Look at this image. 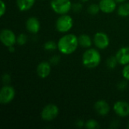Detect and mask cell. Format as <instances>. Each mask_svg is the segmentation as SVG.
<instances>
[{"mask_svg": "<svg viewBox=\"0 0 129 129\" xmlns=\"http://www.w3.org/2000/svg\"><path fill=\"white\" fill-rule=\"evenodd\" d=\"M79 46L78 37L73 33H66L57 42V50L64 55L73 54Z\"/></svg>", "mask_w": 129, "mask_h": 129, "instance_id": "6da1fadb", "label": "cell"}, {"mask_svg": "<svg viewBox=\"0 0 129 129\" xmlns=\"http://www.w3.org/2000/svg\"><path fill=\"white\" fill-rule=\"evenodd\" d=\"M101 62V54L98 48H89L84 51L82 57V65L88 69L98 67Z\"/></svg>", "mask_w": 129, "mask_h": 129, "instance_id": "7a4b0ae2", "label": "cell"}, {"mask_svg": "<svg viewBox=\"0 0 129 129\" xmlns=\"http://www.w3.org/2000/svg\"><path fill=\"white\" fill-rule=\"evenodd\" d=\"M73 26V17L66 14L60 15L55 22L56 30L60 33H67L70 32Z\"/></svg>", "mask_w": 129, "mask_h": 129, "instance_id": "3957f363", "label": "cell"}, {"mask_svg": "<svg viewBox=\"0 0 129 129\" xmlns=\"http://www.w3.org/2000/svg\"><path fill=\"white\" fill-rule=\"evenodd\" d=\"M50 6L52 11L60 15L68 14L72 10L71 0H51Z\"/></svg>", "mask_w": 129, "mask_h": 129, "instance_id": "277c9868", "label": "cell"}, {"mask_svg": "<svg viewBox=\"0 0 129 129\" xmlns=\"http://www.w3.org/2000/svg\"><path fill=\"white\" fill-rule=\"evenodd\" d=\"M59 115V108L54 104H48L45 105L40 113L41 118L45 122H51L54 120Z\"/></svg>", "mask_w": 129, "mask_h": 129, "instance_id": "5b68a950", "label": "cell"}, {"mask_svg": "<svg viewBox=\"0 0 129 129\" xmlns=\"http://www.w3.org/2000/svg\"><path fill=\"white\" fill-rule=\"evenodd\" d=\"M109 36L104 32H98L93 37V44L99 50H104L110 45Z\"/></svg>", "mask_w": 129, "mask_h": 129, "instance_id": "8992f818", "label": "cell"}, {"mask_svg": "<svg viewBox=\"0 0 129 129\" xmlns=\"http://www.w3.org/2000/svg\"><path fill=\"white\" fill-rule=\"evenodd\" d=\"M15 97L14 88L9 85H5L0 90V103L3 105L10 104Z\"/></svg>", "mask_w": 129, "mask_h": 129, "instance_id": "52a82bcc", "label": "cell"}, {"mask_svg": "<svg viewBox=\"0 0 129 129\" xmlns=\"http://www.w3.org/2000/svg\"><path fill=\"white\" fill-rule=\"evenodd\" d=\"M0 41L4 46L8 48L17 43V36L12 30L3 29L0 33Z\"/></svg>", "mask_w": 129, "mask_h": 129, "instance_id": "ba28073f", "label": "cell"}, {"mask_svg": "<svg viewBox=\"0 0 129 129\" xmlns=\"http://www.w3.org/2000/svg\"><path fill=\"white\" fill-rule=\"evenodd\" d=\"M113 110L119 117H127L129 116V103L124 101H118L113 104Z\"/></svg>", "mask_w": 129, "mask_h": 129, "instance_id": "9c48e42d", "label": "cell"}, {"mask_svg": "<svg viewBox=\"0 0 129 129\" xmlns=\"http://www.w3.org/2000/svg\"><path fill=\"white\" fill-rule=\"evenodd\" d=\"M51 71V64L49 61L43 60L36 67V74L41 79H46L49 76Z\"/></svg>", "mask_w": 129, "mask_h": 129, "instance_id": "30bf717a", "label": "cell"}, {"mask_svg": "<svg viewBox=\"0 0 129 129\" xmlns=\"http://www.w3.org/2000/svg\"><path fill=\"white\" fill-rule=\"evenodd\" d=\"M95 112L101 116H105L110 112V107L109 104L104 100H98L94 104Z\"/></svg>", "mask_w": 129, "mask_h": 129, "instance_id": "8fae6325", "label": "cell"}, {"mask_svg": "<svg viewBox=\"0 0 129 129\" xmlns=\"http://www.w3.org/2000/svg\"><path fill=\"white\" fill-rule=\"evenodd\" d=\"M26 29L31 34H37L41 28L40 22L36 17H30L26 21Z\"/></svg>", "mask_w": 129, "mask_h": 129, "instance_id": "7c38bea8", "label": "cell"}, {"mask_svg": "<svg viewBox=\"0 0 129 129\" xmlns=\"http://www.w3.org/2000/svg\"><path fill=\"white\" fill-rule=\"evenodd\" d=\"M116 57L117 58L118 63L120 65L125 66L129 63V47L124 46L119 48L116 54Z\"/></svg>", "mask_w": 129, "mask_h": 129, "instance_id": "4fadbf2b", "label": "cell"}, {"mask_svg": "<svg viewBox=\"0 0 129 129\" xmlns=\"http://www.w3.org/2000/svg\"><path fill=\"white\" fill-rule=\"evenodd\" d=\"M117 3L114 0H100L99 6L101 11L104 14H111L116 9Z\"/></svg>", "mask_w": 129, "mask_h": 129, "instance_id": "5bb4252c", "label": "cell"}, {"mask_svg": "<svg viewBox=\"0 0 129 129\" xmlns=\"http://www.w3.org/2000/svg\"><path fill=\"white\" fill-rule=\"evenodd\" d=\"M36 0H16V5L20 11L25 12L30 10L35 5Z\"/></svg>", "mask_w": 129, "mask_h": 129, "instance_id": "9a60e30c", "label": "cell"}, {"mask_svg": "<svg viewBox=\"0 0 129 129\" xmlns=\"http://www.w3.org/2000/svg\"><path fill=\"white\" fill-rule=\"evenodd\" d=\"M79 46L83 48H89L91 47L92 44H93V39H91V37L89 35L87 34H81L79 37Z\"/></svg>", "mask_w": 129, "mask_h": 129, "instance_id": "2e32d148", "label": "cell"}, {"mask_svg": "<svg viewBox=\"0 0 129 129\" xmlns=\"http://www.w3.org/2000/svg\"><path fill=\"white\" fill-rule=\"evenodd\" d=\"M117 14L119 16L122 17H129V3L128 2H123L119 5L117 8Z\"/></svg>", "mask_w": 129, "mask_h": 129, "instance_id": "e0dca14e", "label": "cell"}, {"mask_svg": "<svg viewBox=\"0 0 129 129\" xmlns=\"http://www.w3.org/2000/svg\"><path fill=\"white\" fill-rule=\"evenodd\" d=\"M118 64H119V63H118V60H117V58H116V55L115 56H113V55L110 56L106 60V67L109 70L115 69L117 67Z\"/></svg>", "mask_w": 129, "mask_h": 129, "instance_id": "ac0fdd59", "label": "cell"}, {"mask_svg": "<svg viewBox=\"0 0 129 129\" xmlns=\"http://www.w3.org/2000/svg\"><path fill=\"white\" fill-rule=\"evenodd\" d=\"M43 48L48 51H53L57 49V42L56 43L54 41H51V40L47 41L44 43Z\"/></svg>", "mask_w": 129, "mask_h": 129, "instance_id": "d6986e66", "label": "cell"}, {"mask_svg": "<svg viewBox=\"0 0 129 129\" xmlns=\"http://www.w3.org/2000/svg\"><path fill=\"white\" fill-rule=\"evenodd\" d=\"M88 13L91 15H97L98 14V13L101 11V9H100V6H99V4H91L88 7Z\"/></svg>", "mask_w": 129, "mask_h": 129, "instance_id": "ffe728a7", "label": "cell"}, {"mask_svg": "<svg viewBox=\"0 0 129 129\" xmlns=\"http://www.w3.org/2000/svg\"><path fill=\"white\" fill-rule=\"evenodd\" d=\"M85 127L88 129H98L100 128L99 123L95 119H88L87 122H85Z\"/></svg>", "mask_w": 129, "mask_h": 129, "instance_id": "44dd1931", "label": "cell"}, {"mask_svg": "<svg viewBox=\"0 0 129 129\" xmlns=\"http://www.w3.org/2000/svg\"><path fill=\"white\" fill-rule=\"evenodd\" d=\"M27 36L24 33H20L17 36V44L22 46L24 45L27 42Z\"/></svg>", "mask_w": 129, "mask_h": 129, "instance_id": "7402d4cb", "label": "cell"}, {"mask_svg": "<svg viewBox=\"0 0 129 129\" xmlns=\"http://www.w3.org/2000/svg\"><path fill=\"white\" fill-rule=\"evenodd\" d=\"M128 81H127V80L125 79H124L123 80L120 81V82L118 83V85H117V88H118V90H119V91H125V90H126L127 88H128Z\"/></svg>", "mask_w": 129, "mask_h": 129, "instance_id": "603a6c76", "label": "cell"}, {"mask_svg": "<svg viewBox=\"0 0 129 129\" xmlns=\"http://www.w3.org/2000/svg\"><path fill=\"white\" fill-rule=\"evenodd\" d=\"M60 61V55H53L50 59H49V63L51 64V66H56L57 65Z\"/></svg>", "mask_w": 129, "mask_h": 129, "instance_id": "cb8c5ba5", "label": "cell"}, {"mask_svg": "<svg viewBox=\"0 0 129 129\" xmlns=\"http://www.w3.org/2000/svg\"><path fill=\"white\" fill-rule=\"evenodd\" d=\"M122 75L125 79L129 82V63L124 66L122 70Z\"/></svg>", "mask_w": 129, "mask_h": 129, "instance_id": "d4e9b609", "label": "cell"}, {"mask_svg": "<svg viewBox=\"0 0 129 129\" xmlns=\"http://www.w3.org/2000/svg\"><path fill=\"white\" fill-rule=\"evenodd\" d=\"M82 8H83V6H82V4L81 2H76V3L73 4L72 10L74 12L79 13V12H80L82 10Z\"/></svg>", "mask_w": 129, "mask_h": 129, "instance_id": "484cf974", "label": "cell"}, {"mask_svg": "<svg viewBox=\"0 0 129 129\" xmlns=\"http://www.w3.org/2000/svg\"><path fill=\"white\" fill-rule=\"evenodd\" d=\"M2 82L4 85H8L10 82H11V76L9 73H5L2 75Z\"/></svg>", "mask_w": 129, "mask_h": 129, "instance_id": "4316f807", "label": "cell"}, {"mask_svg": "<svg viewBox=\"0 0 129 129\" xmlns=\"http://www.w3.org/2000/svg\"><path fill=\"white\" fill-rule=\"evenodd\" d=\"M1 12H0V16L3 17L6 12V4L3 0H1Z\"/></svg>", "mask_w": 129, "mask_h": 129, "instance_id": "83f0119b", "label": "cell"}, {"mask_svg": "<svg viewBox=\"0 0 129 129\" xmlns=\"http://www.w3.org/2000/svg\"><path fill=\"white\" fill-rule=\"evenodd\" d=\"M75 125H76V126L77 128H83L85 125V122L83 120H82V119H78L75 122Z\"/></svg>", "mask_w": 129, "mask_h": 129, "instance_id": "f1b7e54d", "label": "cell"}, {"mask_svg": "<svg viewBox=\"0 0 129 129\" xmlns=\"http://www.w3.org/2000/svg\"><path fill=\"white\" fill-rule=\"evenodd\" d=\"M8 51H9L10 53H14V51H15V48H14V45L10 46V47H8Z\"/></svg>", "mask_w": 129, "mask_h": 129, "instance_id": "f546056e", "label": "cell"}, {"mask_svg": "<svg viewBox=\"0 0 129 129\" xmlns=\"http://www.w3.org/2000/svg\"><path fill=\"white\" fill-rule=\"evenodd\" d=\"M117 4H121V3H123V2H125L127 0H114Z\"/></svg>", "mask_w": 129, "mask_h": 129, "instance_id": "4dcf8cb0", "label": "cell"}, {"mask_svg": "<svg viewBox=\"0 0 129 129\" xmlns=\"http://www.w3.org/2000/svg\"><path fill=\"white\" fill-rule=\"evenodd\" d=\"M82 2H88L89 0H80Z\"/></svg>", "mask_w": 129, "mask_h": 129, "instance_id": "1f68e13d", "label": "cell"}, {"mask_svg": "<svg viewBox=\"0 0 129 129\" xmlns=\"http://www.w3.org/2000/svg\"><path fill=\"white\" fill-rule=\"evenodd\" d=\"M128 128H129V122H128Z\"/></svg>", "mask_w": 129, "mask_h": 129, "instance_id": "d6a6232c", "label": "cell"}]
</instances>
